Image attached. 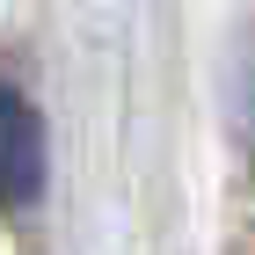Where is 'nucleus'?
<instances>
[{"label": "nucleus", "mask_w": 255, "mask_h": 255, "mask_svg": "<svg viewBox=\"0 0 255 255\" xmlns=\"http://www.w3.org/2000/svg\"><path fill=\"white\" fill-rule=\"evenodd\" d=\"M44 175H51V160H44V117L29 110L15 80H0V212H29L44 197Z\"/></svg>", "instance_id": "obj_1"}]
</instances>
